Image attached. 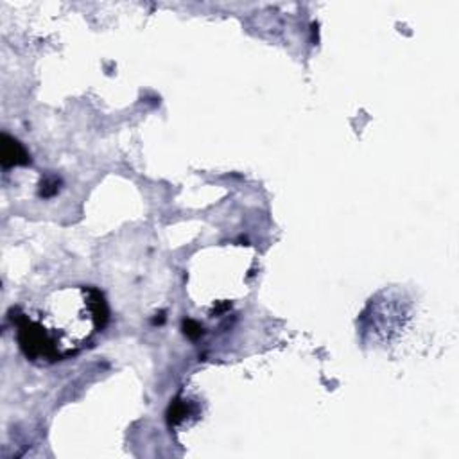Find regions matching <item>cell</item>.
<instances>
[{"label":"cell","mask_w":459,"mask_h":459,"mask_svg":"<svg viewBox=\"0 0 459 459\" xmlns=\"http://www.w3.org/2000/svg\"><path fill=\"white\" fill-rule=\"evenodd\" d=\"M29 162V156L24 147L17 140L9 139L8 135H2V165H24Z\"/></svg>","instance_id":"obj_1"}]
</instances>
